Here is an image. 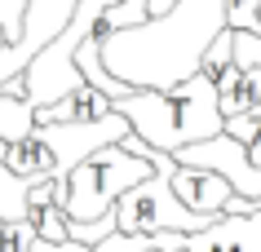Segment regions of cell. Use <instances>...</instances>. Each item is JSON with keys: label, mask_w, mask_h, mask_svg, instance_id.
<instances>
[{"label": "cell", "mask_w": 261, "mask_h": 252, "mask_svg": "<svg viewBox=\"0 0 261 252\" xmlns=\"http://www.w3.org/2000/svg\"><path fill=\"white\" fill-rule=\"evenodd\" d=\"M115 111L133 124V133L142 142H151L168 155L226 133L217 84L204 71H195L191 80L173 84V89H133L128 98L115 102Z\"/></svg>", "instance_id": "obj_1"}, {"label": "cell", "mask_w": 261, "mask_h": 252, "mask_svg": "<svg viewBox=\"0 0 261 252\" xmlns=\"http://www.w3.org/2000/svg\"><path fill=\"white\" fill-rule=\"evenodd\" d=\"M133 124L120 111L102 115V120H75V124H36L22 142L5 146V164L22 182H49V177H71V168L89 159L93 151L124 142Z\"/></svg>", "instance_id": "obj_2"}, {"label": "cell", "mask_w": 261, "mask_h": 252, "mask_svg": "<svg viewBox=\"0 0 261 252\" xmlns=\"http://www.w3.org/2000/svg\"><path fill=\"white\" fill-rule=\"evenodd\" d=\"M155 173L151 159H142V155L124 151L120 142H111L102 151H93L89 159L71 168V195H67V217L71 221H97V217H107L115 212V204L124 199V190H133L138 182H146Z\"/></svg>", "instance_id": "obj_3"}, {"label": "cell", "mask_w": 261, "mask_h": 252, "mask_svg": "<svg viewBox=\"0 0 261 252\" xmlns=\"http://www.w3.org/2000/svg\"><path fill=\"white\" fill-rule=\"evenodd\" d=\"M75 5H80V0H27V18H22L18 44H5V49H0V84L18 80V75L31 67V58L40 53L54 36L67 31Z\"/></svg>", "instance_id": "obj_4"}, {"label": "cell", "mask_w": 261, "mask_h": 252, "mask_svg": "<svg viewBox=\"0 0 261 252\" xmlns=\"http://www.w3.org/2000/svg\"><path fill=\"white\" fill-rule=\"evenodd\" d=\"M186 252H261V208L221 212L213 226L186 235Z\"/></svg>", "instance_id": "obj_5"}, {"label": "cell", "mask_w": 261, "mask_h": 252, "mask_svg": "<svg viewBox=\"0 0 261 252\" xmlns=\"http://www.w3.org/2000/svg\"><path fill=\"white\" fill-rule=\"evenodd\" d=\"M173 190H177V199L186 204V208L208 212V217H221L226 204L234 199L230 182H226L221 173H213V168H191V164H177V173H173Z\"/></svg>", "instance_id": "obj_6"}, {"label": "cell", "mask_w": 261, "mask_h": 252, "mask_svg": "<svg viewBox=\"0 0 261 252\" xmlns=\"http://www.w3.org/2000/svg\"><path fill=\"white\" fill-rule=\"evenodd\" d=\"M115 111V102L102 93V89H93V84H80L75 93H67L62 102H54V106H40L36 111V124H75V120H102V115Z\"/></svg>", "instance_id": "obj_7"}, {"label": "cell", "mask_w": 261, "mask_h": 252, "mask_svg": "<svg viewBox=\"0 0 261 252\" xmlns=\"http://www.w3.org/2000/svg\"><path fill=\"white\" fill-rule=\"evenodd\" d=\"M5 93H0V146H14V142H22L36 128V102L27 98V80L18 75V80L0 84Z\"/></svg>", "instance_id": "obj_8"}, {"label": "cell", "mask_w": 261, "mask_h": 252, "mask_svg": "<svg viewBox=\"0 0 261 252\" xmlns=\"http://www.w3.org/2000/svg\"><path fill=\"white\" fill-rule=\"evenodd\" d=\"M217 98H221V115H226V120L261 106V71L230 67V75L217 84Z\"/></svg>", "instance_id": "obj_9"}, {"label": "cell", "mask_w": 261, "mask_h": 252, "mask_svg": "<svg viewBox=\"0 0 261 252\" xmlns=\"http://www.w3.org/2000/svg\"><path fill=\"white\" fill-rule=\"evenodd\" d=\"M75 67H80V75L93 89H102L111 102H120V98H128L133 93V84H124V80H115L107 71V62H102V36H89V40L80 44V53H75Z\"/></svg>", "instance_id": "obj_10"}, {"label": "cell", "mask_w": 261, "mask_h": 252, "mask_svg": "<svg viewBox=\"0 0 261 252\" xmlns=\"http://www.w3.org/2000/svg\"><path fill=\"white\" fill-rule=\"evenodd\" d=\"M0 217L5 221H31V182L9 173L5 146H0Z\"/></svg>", "instance_id": "obj_11"}, {"label": "cell", "mask_w": 261, "mask_h": 252, "mask_svg": "<svg viewBox=\"0 0 261 252\" xmlns=\"http://www.w3.org/2000/svg\"><path fill=\"white\" fill-rule=\"evenodd\" d=\"M142 22H151V0H120V5H111L107 14L97 18V36L107 40L115 31H133Z\"/></svg>", "instance_id": "obj_12"}, {"label": "cell", "mask_w": 261, "mask_h": 252, "mask_svg": "<svg viewBox=\"0 0 261 252\" xmlns=\"http://www.w3.org/2000/svg\"><path fill=\"white\" fill-rule=\"evenodd\" d=\"M230 67H234V31L226 27V31H217V40L204 49V58H199V71H204L213 84H221L226 75H230Z\"/></svg>", "instance_id": "obj_13"}, {"label": "cell", "mask_w": 261, "mask_h": 252, "mask_svg": "<svg viewBox=\"0 0 261 252\" xmlns=\"http://www.w3.org/2000/svg\"><path fill=\"white\" fill-rule=\"evenodd\" d=\"M31 226H36V235L49 239V243L71 239V217H67L62 204H31Z\"/></svg>", "instance_id": "obj_14"}, {"label": "cell", "mask_w": 261, "mask_h": 252, "mask_svg": "<svg viewBox=\"0 0 261 252\" xmlns=\"http://www.w3.org/2000/svg\"><path fill=\"white\" fill-rule=\"evenodd\" d=\"M226 133L248 146V159H252V164H261V106H252V111H244V115H230V120H226Z\"/></svg>", "instance_id": "obj_15"}, {"label": "cell", "mask_w": 261, "mask_h": 252, "mask_svg": "<svg viewBox=\"0 0 261 252\" xmlns=\"http://www.w3.org/2000/svg\"><path fill=\"white\" fill-rule=\"evenodd\" d=\"M234 67L261 71V31H234Z\"/></svg>", "instance_id": "obj_16"}, {"label": "cell", "mask_w": 261, "mask_h": 252, "mask_svg": "<svg viewBox=\"0 0 261 252\" xmlns=\"http://www.w3.org/2000/svg\"><path fill=\"white\" fill-rule=\"evenodd\" d=\"M36 226L31 221H5L0 226V252H27L31 243H36Z\"/></svg>", "instance_id": "obj_17"}, {"label": "cell", "mask_w": 261, "mask_h": 252, "mask_svg": "<svg viewBox=\"0 0 261 252\" xmlns=\"http://www.w3.org/2000/svg\"><path fill=\"white\" fill-rule=\"evenodd\" d=\"M22 18H27V0H0V31H5V44H18Z\"/></svg>", "instance_id": "obj_18"}, {"label": "cell", "mask_w": 261, "mask_h": 252, "mask_svg": "<svg viewBox=\"0 0 261 252\" xmlns=\"http://www.w3.org/2000/svg\"><path fill=\"white\" fill-rule=\"evenodd\" d=\"M27 252H93L89 243H75V239H62V243H49V239H36Z\"/></svg>", "instance_id": "obj_19"}]
</instances>
